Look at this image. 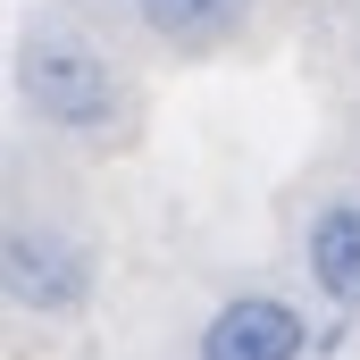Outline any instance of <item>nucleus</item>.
I'll return each mask as SVG.
<instances>
[{
    "mask_svg": "<svg viewBox=\"0 0 360 360\" xmlns=\"http://www.w3.org/2000/svg\"><path fill=\"white\" fill-rule=\"evenodd\" d=\"M17 101L59 134H109L134 92H126V68L109 59L101 34L68 25V17H42L17 42Z\"/></svg>",
    "mask_w": 360,
    "mask_h": 360,
    "instance_id": "1",
    "label": "nucleus"
},
{
    "mask_svg": "<svg viewBox=\"0 0 360 360\" xmlns=\"http://www.w3.org/2000/svg\"><path fill=\"white\" fill-rule=\"evenodd\" d=\"M0 302L17 310H42V319H76L92 302V252L68 226H0Z\"/></svg>",
    "mask_w": 360,
    "mask_h": 360,
    "instance_id": "2",
    "label": "nucleus"
},
{
    "mask_svg": "<svg viewBox=\"0 0 360 360\" xmlns=\"http://www.w3.org/2000/svg\"><path fill=\"white\" fill-rule=\"evenodd\" d=\"M310 310L293 293H226L201 327L193 360H310Z\"/></svg>",
    "mask_w": 360,
    "mask_h": 360,
    "instance_id": "3",
    "label": "nucleus"
},
{
    "mask_svg": "<svg viewBox=\"0 0 360 360\" xmlns=\"http://www.w3.org/2000/svg\"><path fill=\"white\" fill-rule=\"evenodd\" d=\"M302 269H310V285H319L344 319H360V193L327 201V210L302 226Z\"/></svg>",
    "mask_w": 360,
    "mask_h": 360,
    "instance_id": "4",
    "label": "nucleus"
},
{
    "mask_svg": "<svg viewBox=\"0 0 360 360\" xmlns=\"http://www.w3.org/2000/svg\"><path fill=\"white\" fill-rule=\"evenodd\" d=\"M143 17V34L176 42V51H218L252 25V0H126Z\"/></svg>",
    "mask_w": 360,
    "mask_h": 360,
    "instance_id": "5",
    "label": "nucleus"
}]
</instances>
